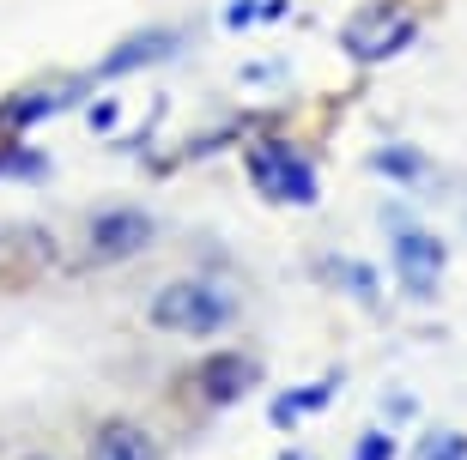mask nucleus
<instances>
[{"instance_id": "16", "label": "nucleus", "mask_w": 467, "mask_h": 460, "mask_svg": "<svg viewBox=\"0 0 467 460\" xmlns=\"http://www.w3.org/2000/svg\"><path fill=\"white\" fill-rule=\"evenodd\" d=\"M285 460H304V455H285Z\"/></svg>"}, {"instance_id": "12", "label": "nucleus", "mask_w": 467, "mask_h": 460, "mask_svg": "<svg viewBox=\"0 0 467 460\" xmlns=\"http://www.w3.org/2000/svg\"><path fill=\"white\" fill-rule=\"evenodd\" d=\"M328 279H340V285H347L352 297H364V303H377V273L358 267V261H328Z\"/></svg>"}, {"instance_id": "9", "label": "nucleus", "mask_w": 467, "mask_h": 460, "mask_svg": "<svg viewBox=\"0 0 467 460\" xmlns=\"http://www.w3.org/2000/svg\"><path fill=\"white\" fill-rule=\"evenodd\" d=\"M91 460H158L152 430H140L134 418H109L91 436Z\"/></svg>"}, {"instance_id": "10", "label": "nucleus", "mask_w": 467, "mask_h": 460, "mask_svg": "<svg viewBox=\"0 0 467 460\" xmlns=\"http://www.w3.org/2000/svg\"><path fill=\"white\" fill-rule=\"evenodd\" d=\"M334 388H340V382H304V388H285L274 400V406H267V424H279V430H292V424H304V418H316V412L328 406L334 400Z\"/></svg>"}, {"instance_id": "3", "label": "nucleus", "mask_w": 467, "mask_h": 460, "mask_svg": "<svg viewBox=\"0 0 467 460\" xmlns=\"http://www.w3.org/2000/svg\"><path fill=\"white\" fill-rule=\"evenodd\" d=\"M389 237H395V273H400V285H407V297H437L443 267H450L443 237H431L419 219H407L395 206H389Z\"/></svg>"}, {"instance_id": "2", "label": "nucleus", "mask_w": 467, "mask_h": 460, "mask_svg": "<svg viewBox=\"0 0 467 460\" xmlns=\"http://www.w3.org/2000/svg\"><path fill=\"white\" fill-rule=\"evenodd\" d=\"M249 176H255V188L279 206H316L322 200L316 164L297 152V146H285V139H255V146H249Z\"/></svg>"}, {"instance_id": "5", "label": "nucleus", "mask_w": 467, "mask_h": 460, "mask_svg": "<svg viewBox=\"0 0 467 460\" xmlns=\"http://www.w3.org/2000/svg\"><path fill=\"white\" fill-rule=\"evenodd\" d=\"M86 242H91V261H128L158 242V219L146 206H98L86 219Z\"/></svg>"}, {"instance_id": "8", "label": "nucleus", "mask_w": 467, "mask_h": 460, "mask_svg": "<svg viewBox=\"0 0 467 460\" xmlns=\"http://www.w3.org/2000/svg\"><path fill=\"white\" fill-rule=\"evenodd\" d=\"M55 261V242L31 224H0V279H31Z\"/></svg>"}, {"instance_id": "11", "label": "nucleus", "mask_w": 467, "mask_h": 460, "mask_svg": "<svg viewBox=\"0 0 467 460\" xmlns=\"http://www.w3.org/2000/svg\"><path fill=\"white\" fill-rule=\"evenodd\" d=\"M425 152H413V146H382V152H370V176H389V182L400 188H419L425 182Z\"/></svg>"}, {"instance_id": "13", "label": "nucleus", "mask_w": 467, "mask_h": 460, "mask_svg": "<svg viewBox=\"0 0 467 460\" xmlns=\"http://www.w3.org/2000/svg\"><path fill=\"white\" fill-rule=\"evenodd\" d=\"M419 460H467V436L462 430H431L419 443Z\"/></svg>"}, {"instance_id": "1", "label": "nucleus", "mask_w": 467, "mask_h": 460, "mask_svg": "<svg viewBox=\"0 0 467 460\" xmlns=\"http://www.w3.org/2000/svg\"><path fill=\"white\" fill-rule=\"evenodd\" d=\"M152 327L158 333H176V340H213L237 322V291L219 285V279H171V285L152 291Z\"/></svg>"}, {"instance_id": "4", "label": "nucleus", "mask_w": 467, "mask_h": 460, "mask_svg": "<svg viewBox=\"0 0 467 460\" xmlns=\"http://www.w3.org/2000/svg\"><path fill=\"white\" fill-rule=\"evenodd\" d=\"M413 36H419V18H407L400 6H370V13H358L347 25V55L352 61H364V67H377V61H395L400 49H413Z\"/></svg>"}, {"instance_id": "6", "label": "nucleus", "mask_w": 467, "mask_h": 460, "mask_svg": "<svg viewBox=\"0 0 467 460\" xmlns=\"http://www.w3.org/2000/svg\"><path fill=\"white\" fill-rule=\"evenodd\" d=\"M261 370L255 358H243V352H219L194 370V394H201V406H237L243 394H255Z\"/></svg>"}, {"instance_id": "14", "label": "nucleus", "mask_w": 467, "mask_h": 460, "mask_svg": "<svg viewBox=\"0 0 467 460\" xmlns=\"http://www.w3.org/2000/svg\"><path fill=\"white\" fill-rule=\"evenodd\" d=\"M43 170H49V158H43V152H25V146L0 152V176H25V182H36Z\"/></svg>"}, {"instance_id": "7", "label": "nucleus", "mask_w": 467, "mask_h": 460, "mask_svg": "<svg viewBox=\"0 0 467 460\" xmlns=\"http://www.w3.org/2000/svg\"><path fill=\"white\" fill-rule=\"evenodd\" d=\"M182 49V36L176 31H134V36H121L116 49L104 55V67L91 73V79H128V73H140V67H158V61H171V55Z\"/></svg>"}, {"instance_id": "15", "label": "nucleus", "mask_w": 467, "mask_h": 460, "mask_svg": "<svg viewBox=\"0 0 467 460\" xmlns=\"http://www.w3.org/2000/svg\"><path fill=\"white\" fill-rule=\"evenodd\" d=\"M352 460H395V436L389 430H364L352 443Z\"/></svg>"}]
</instances>
